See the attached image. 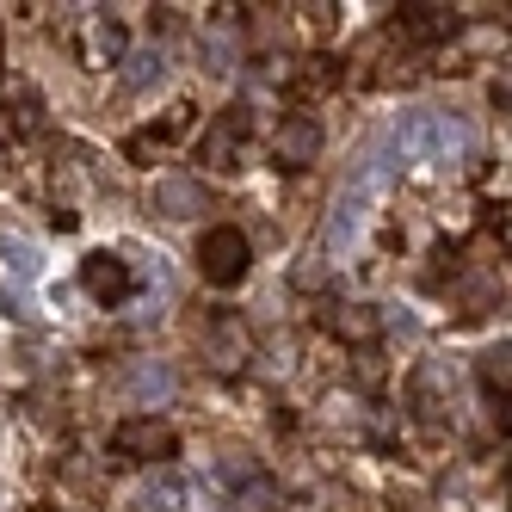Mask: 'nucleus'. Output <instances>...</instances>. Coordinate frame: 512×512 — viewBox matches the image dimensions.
Instances as JSON below:
<instances>
[{
    "label": "nucleus",
    "mask_w": 512,
    "mask_h": 512,
    "mask_svg": "<svg viewBox=\"0 0 512 512\" xmlns=\"http://www.w3.org/2000/svg\"><path fill=\"white\" fill-rule=\"evenodd\" d=\"M247 272H253V241H247V229L216 223V229L198 235V278L210 290H235Z\"/></svg>",
    "instance_id": "nucleus-1"
},
{
    "label": "nucleus",
    "mask_w": 512,
    "mask_h": 512,
    "mask_svg": "<svg viewBox=\"0 0 512 512\" xmlns=\"http://www.w3.org/2000/svg\"><path fill=\"white\" fill-rule=\"evenodd\" d=\"M112 457L118 463H155V469H167L179 457V432L161 414H130V420L112 426Z\"/></svg>",
    "instance_id": "nucleus-2"
},
{
    "label": "nucleus",
    "mask_w": 512,
    "mask_h": 512,
    "mask_svg": "<svg viewBox=\"0 0 512 512\" xmlns=\"http://www.w3.org/2000/svg\"><path fill=\"white\" fill-rule=\"evenodd\" d=\"M272 161L284 173H303L321 161V118L315 112H284L278 130H272Z\"/></svg>",
    "instance_id": "nucleus-3"
},
{
    "label": "nucleus",
    "mask_w": 512,
    "mask_h": 512,
    "mask_svg": "<svg viewBox=\"0 0 512 512\" xmlns=\"http://www.w3.org/2000/svg\"><path fill=\"white\" fill-rule=\"evenodd\" d=\"M81 290L99 303V309H118V303H130L136 297V272H130V260L124 253H87L81 260Z\"/></svg>",
    "instance_id": "nucleus-4"
},
{
    "label": "nucleus",
    "mask_w": 512,
    "mask_h": 512,
    "mask_svg": "<svg viewBox=\"0 0 512 512\" xmlns=\"http://www.w3.org/2000/svg\"><path fill=\"white\" fill-rule=\"evenodd\" d=\"M204 358H210L223 377L247 371V364H253V334H247V321H241V315H216V321L204 327Z\"/></svg>",
    "instance_id": "nucleus-5"
},
{
    "label": "nucleus",
    "mask_w": 512,
    "mask_h": 512,
    "mask_svg": "<svg viewBox=\"0 0 512 512\" xmlns=\"http://www.w3.org/2000/svg\"><path fill=\"white\" fill-rule=\"evenodd\" d=\"M81 62L87 68H124L130 62V31L112 13H87L81 19Z\"/></svg>",
    "instance_id": "nucleus-6"
},
{
    "label": "nucleus",
    "mask_w": 512,
    "mask_h": 512,
    "mask_svg": "<svg viewBox=\"0 0 512 512\" xmlns=\"http://www.w3.org/2000/svg\"><path fill=\"white\" fill-rule=\"evenodd\" d=\"M241 142H247V118L241 112H216L198 136V161L204 167H241Z\"/></svg>",
    "instance_id": "nucleus-7"
},
{
    "label": "nucleus",
    "mask_w": 512,
    "mask_h": 512,
    "mask_svg": "<svg viewBox=\"0 0 512 512\" xmlns=\"http://www.w3.org/2000/svg\"><path fill=\"white\" fill-rule=\"evenodd\" d=\"M321 327H327V334H334V340H346V346H377V334H383V315L371 309V303H327L321 309Z\"/></svg>",
    "instance_id": "nucleus-8"
},
{
    "label": "nucleus",
    "mask_w": 512,
    "mask_h": 512,
    "mask_svg": "<svg viewBox=\"0 0 512 512\" xmlns=\"http://www.w3.org/2000/svg\"><path fill=\"white\" fill-rule=\"evenodd\" d=\"M457 7H445V0H414V7H401V38L408 44H445L457 38Z\"/></svg>",
    "instance_id": "nucleus-9"
},
{
    "label": "nucleus",
    "mask_w": 512,
    "mask_h": 512,
    "mask_svg": "<svg viewBox=\"0 0 512 512\" xmlns=\"http://www.w3.org/2000/svg\"><path fill=\"white\" fill-rule=\"evenodd\" d=\"M186 118H192V105H173V112L161 118V124H142V130H130L124 136V161H136V167H149V155H161L167 142L186 130Z\"/></svg>",
    "instance_id": "nucleus-10"
},
{
    "label": "nucleus",
    "mask_w": 512,
    "mask_h": 512,
    "mask_svg": "<svg viewBox=\"0 0 512 512\" xmlns=\"http://www.w3.org/2000/svg\"><path fill=\"white\" fill-rule=\"evenodd\" d=\"M0 112H7L13 136H38V130H44V93L13 75L7 87H0Z\"/></svg>",
    "instance_id": "nucleus-11"
},
{
    "label": "nucleus",
    "mask_w": 512,
    "mask_h": 512,
    "mask_svg": "<svg viewBox=\"0 0 512 512\" xmlns=\"http://www.w3.org/2000/svg\"><path fill=\"white\" fill-rule=\"evenodd\" d=\"M149 204L161 216H198L204 210V186H198V179H186V173H167V179H155Z\"/></svg>",
    "instance_id": "nucleus-12"
},
{
    "label": "nucleus",
    "mask_w": 512,
    "mask_h": 512,
    "mask_svg": "<svg viewBox=\"0 0 512 512\" xmlns=\"http://www.w3.org/2000/svg\"><path fill=\"white\" fill-rule=\"evenodd\" d=\"M284 506V488L272 482V475H247V482L235 488V512H278Z\"/></svg>",
    "instance_id": "nucleus-13"
},
{
    "label": "nucleus",
    "mask_w": 512,
    "mask_h": 512,
    "mask_svg": "<svg viewBox=\"0 0 512 512\" xmlns=\"http://www.w3.org/2000/svg\"><path fill=\"white\" fill-rule=\"evenodd\" d=\"M475 377H482V395H488V408H506V377H512V364H506V346H500V352H482V364H475Z\"/></svg>",
    "instance_id": "nucleus-14"
},
{
    "label": "nucleus",
    "mask_w": 512,
    "mask_h": 512,
    "mask_svg": "<svg viewBox=\"0 0 512 512\" xmlns=\"http://www.w3.org/2000/svg\"><path fill=\"white\" fill-rule=\"evenodd\" d=\"M179 500H186V494H179L173 475H155V482L136 488V512H179Z\"/></svg>",
    "instance_id": "nucleus-15"
},
{
    "label": "nucleus",
    "mask_w": 512,
    "mask_h": 512,
    "mask_svg": "<svg viewBox=\"0 0 512 512\" xmlns=\"http://www.w3.org/2000/svg\"><path fill=\"white\" fill-rule=\"evenodd\" d=\"M0 62H7V25H0Z\"/></svg>",
    "instance_id": "nucleus-16"
}]
</instances>
